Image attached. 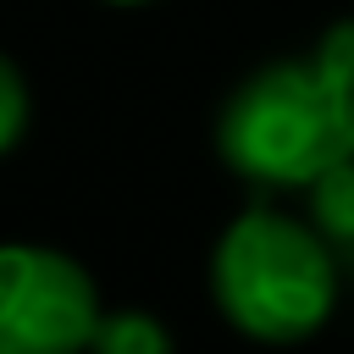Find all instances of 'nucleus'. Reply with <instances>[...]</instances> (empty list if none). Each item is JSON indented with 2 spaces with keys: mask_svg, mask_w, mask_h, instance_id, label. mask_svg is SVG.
<instances>
[{
  "mask_svg": "<svg viewBox=\"0 0 354 354\" xmlns=\"http://www.w3.org/2000/svg\"><path fill=\"white\" fill-rule=\"evenodd\" d=\"M216 149L266 188H310L354 160V22L326 28L310 61H271L243 77L221 111Z\"/></svg>",
  "mask_w": 354,
  "mask_h": 354,
  "instance_id": "nucleus-1",
  "label": "nucleus"
},
{
  "mask_svg": "<svg viewBox=\"0 0 354 354\" xmlns=\"http://www.w3.org/2000/svg\"><path fill=\"white\" fill-rule=\"evenodd\" d=\"M210 293L238 332L260 343H299L332 315L337 260L315 221L243 210L216 238Z\"/></svg>",
  "mask_w": 354,
  "mask_h": 354,
  "instance_id": "nucleus-2",
  "label": "nucleus"
},
{
  "mask_svg": "<svg viewBox=\"0 0 354 354\" xmlns=\"http://www.w3.org/2000/svg\"><path fill=\"white\" fill-rule=\"evenodd\" d=\"M94 277L50 243H0V354H88Z\"/></svg>",
  "mask_w": 354,
  "mask_h": 354,
  "instance_id": "nucleus-3",
  "label": "nucleus"
},
{
  "mask_svg": "<svg viewBox=\"0 0 354 354\" xmlns=\"http://www.w3.org/2000/svg\"><path fill=\"white\" fill-rule=\"evenodd\" d=\"M310 216L332 249H354V160H343L310 183Z\"/></svg>",
  "mask_w": 354,
  "mask_h": 354,
  "instance_id": "nucleus-4",
  "label": "nucleus"
},
{
  "mask_svg": "<svg viewBox=\"0 0 354 354\" xmlns=\"http://www.w3.org/2000/svg\"><path fill=\"white\" fill-rule=\"evenodd\" d=\"M88 354H171V332L149 315V310H105Z\"/></svg>",
  "mask_w": 354,
  "mask_h": 354,
  "instance_id": "nucleus-5",
  "label": "nucleus"
},
{
  "mask_svg": "<svg viewBox=\"0 0 354 354\" xmlns=\"http://www.w3.org/2000/svg\"><path fill=\"white\" fill-rule=\"evenodd\" d=\"M22 127H28V83H22V72L0 55V155L22 138Z\"/></svg>",
  "mask_w": 354,
  "mask_h": 354,
  "instance_id": "nucleus-6",
  "label": "nucleus"
},
{
  "mask_svg": "<svg viewBox=\"0 0 354 354\" xmlns=\"http://www.w3.org/2000/svg\"><path fill=\"white\" fill-rule=\"evenodd\" d=\"M111 6H144V0H111Z\"/></svg>",
  "mask_w": 354,
  "mask_h": 354,
  "instance_id": "nucleus-7",
  "label": "nucleus"
}]
</instances>
